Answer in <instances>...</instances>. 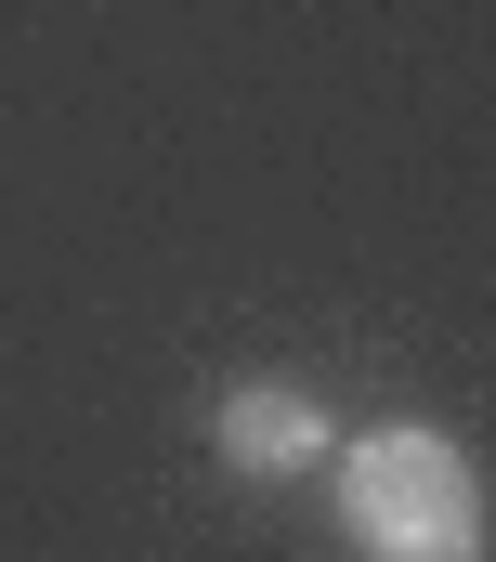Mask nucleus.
<instances>
[{"label":"nucleus","mask_w":496,"mask_h":562,"mask_svg":"<svg viewBox=\"0 0 496 562\" xmlns=\"http://www.w3.org/2000/svg\"><path fill=\"white\" fill-rule=\"evenodd\" d=\"M210 445H223V471H248V484H301V471L340 458V419H327L301 380H236V393L210 406Z\"/></svg>","instance_id":"obj_2"},{"label":"nucleus","mask_w":496,"mask_h":562,"mask_svg":"<svg viewBox=\"0 0 496 562\" xmlns=\"http://www.w3.org/2000/svg\"><path fill=\"white\" fill-rule=\"evenodd\" d=\"M327 471H340V537L367 562H484L496 510H484V471H471L458 431L379 419V431H353Z\"/></svg>","instance_id":"obj_1"}]
</instances>
